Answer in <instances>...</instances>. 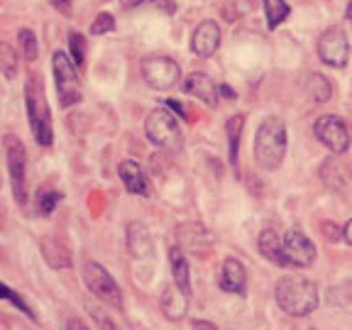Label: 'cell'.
<instances>
[{"mask_svg":"<svg viewBox=\"0 0 352 330\" xmlns=\"http://www.w3.org/2000/svg\"><path fill=\"white\" fill-rule=\"evenodd\" d=\"M191 330H218L213 323H208V320H196V323L191 325Z\"/></svg>","mask_w":352,"mask_h":330,"instance_id":"34","label":"cell"},{"mask_svg":"<svg viewBox=\"0 0 352 330\" xmlns=\"http://www.w3.org/2000/svg\"><path fill=\"white\" fill-rule=\"evenodd\" d=\"M66 330H88L86 325L81 323V320H76V318H72L69 323H66Z\"/></svg>","mask_w":352,"mask_h":330,"instance_id":"36","label":"cell"},{"mask_svg":"<svg viewBox=\"0 0 352 330\" xmlns=\"http://www.w3.org/2000/svg\"><path fill=\"white\" fill-rule=\"evenodd\" d=\"M220 94L226 96L228 100H235V98H237V96H235V91H232L230 86H220Z\"/></svg>","mask_w":352,"mask_h":330,"instance_id":"39","label":"cell"},{"mask_svg":"<svg viewBox=\"0 0 352 330\" xmlns=\"http://www.w3.org/2000/svg\"><path fill=\"white\" fill-rule=\"evenodd\" d=\"M17 42H20V52H22V56L32 64L34 59H37V37H34V32L32 30H20L17 32Z\"/></svg>","mask_w":352,"mask_h":330,"instance_id":"26","label":"cell"},{"mask_svg":"<svg viewBox=\"0 0 352 330\" xmlns=\"http://www.w3.org/2000/svg\"><path fill=\"white\" fill-rule=\"evenodd\" d=\"M166 105H169V108L174 110V113H179L182 118H188V116H186V110H184V105H182V103H176V100H166Z\"/></svg>","mask_w":352,"mask_h":330,"instance_id":"35","label":"cell"},{"mask_svg":"<svg viewBox=\"0 0 352 330\" xmlns=\"http://www.w3.org/2000/svg\"><path fill=\"white\" fill-rule=\"evenodd\" d=\"M316 138L333 154H345L350 149V130L338 116H320L316 120Z\"/></svg>","mask_w":352,"mask_h":330,"instance_id":"10","label":"cell"},{"mask_svg":"<svg viewBox=\"0 0 352 330\" xmlns=\"http://www.w3.org/2000/svg\"><path fill=\"white\" fill-rule=\"evenodd\" d=\"M0 64H3V74H6V78H12L17 72V54L12 52L10 44H0Z\"/></svg>","mask_w":352,"mask_h":330,"instance_id":"27","label":"cell"},{"mask_svg":"<svg viewBox=\"0 0 352 330\" xmlns=\"http://www.w3.org/2000/svg\"><path fill=\"white\" fill-rule=\"evenodd\" d=\"M69 50H72V61L76 66H81L83 59H86V39H83V34L69 32Z\"/></svg>","mask_w":352,"mask_h":330,"instance_id":"29","label":"cell"},{"mask_svg":"<svg viewBox=\"0 0 352 330\" xmlns=\"http://www.w3.org/2000/svg\"><path fill=\"white\" fill-rule=\"evenodd\" d=\"M308 94H311L314 103H325L333 96V86H330L323 74H311V78H308Z\"/></svg>","mask_w":352,"mask_h":330,"instance_id":"24","label":"cell"},{"mask_svg":"<svg viewBox=\"0 0 352 330\" xmlns=\"http://www.w3.org/2000/svg\"><path fill=\"white\" fill-rule=\"evenodd\" d=\"M120 179L125 184V188L135 196H149V184H147V176H144L142 166L138 162L132 160H125L120 162Z\"/></svg>","mask_w":352,"mask_h":330,"instance_id":"15","label":"cell"},{"mask_svg":"<svg viewBox=\"0 0 352 330\" xmlns=\"http://www.w3.org/2000/svg\"><path fill=\"white\" fill-rule=\"evenodd\" d=\"M86 311L91 314V318L96 320L98 330H127V325L122 323V318L116 311L105 308L103 303H96L94 298H86Z\"/></svg>","mask_w":352,"mask_h":330,"instance_id":"18","label":"cell"},{"mask_svg":"<svg viewBox=\"0 0 352 330\" xmlns=\"http://www.w3.org/2000/svg\"><path fill=\"white\" fill-rule=\"evenodd\" d=\"M52 69H54L56 91H59V103L64 108H72L81 100V78H78L76 64L66 52H54L52 56Z\"/></svg>","mask_w":352,"mask_h":330,"instance_id":"5","label":"cell"},{"mask_svg":"<svg viewBox=\"0 0 352 330\" xmlns=\"http://www.w3.org/2000/svg\"><path fill=\"white\" fill-rule=\"evenodd\" d=\"M257 248H259V252H262L264 259H270V262L279 264V267L289 264L286 252H284V248H281V242H279V237H276L274 230H264L257 240Z\"/></svg>","mask_w":352,"mask_h":330,"instance_id":"19","label":"cell"},{"mask_svg":"<svg viewBox=\"0 0 352 330\" xmlns=\"http://www.w3.org/2000/svg\"><path fill=\"white\" fill-rule=\"evenodd\" d=\"M342 237H345V242H347V245H352V220H347L345 230H342Z\"/></svg>","mask_w":352,"mask_h":330,"instance_id":"38","label":"cell"},{"mask_svg":"<svg viewBox=\"0 0 352 330\" xmlns=\"http://www.w3.org/2000/svg\"><path fill=\"white\" fill-rule=\"evenodd\" d=\"M66 3H69V0H54V6L61 8V10H69V8H66Z\"/></svg>","mask_w":352,"mask_h":330,"instance_id":"40","label":"cell"},{"mask_svg":"<svg viewBox=\"0 0 352 330\" xmlns=\"http://www.w3.org/2000/svg\"><path fill=\"white\" fill-rule=\"evenodd\" d=\"M347 171L345 166L340 164V160L338 157H330V160L323 162V166H320V179H323V184L328 188H333V191H342L347 184Z\"/></svg>","mask_w":352,"mask_h":330,"instance_id":"21","label":"cell"},{"mask_svg":"<svg viewBox=\"0 0 352 330\" xmlns=\"http://www.w3.org/2000/svg\"><path fill=\"white\" fill-rule=\"evenodd\" d=\"M142 78L149 88L154 91H169V88L176 86V81L182 78V69L176 64L174 59L169 56H162V54H152V56H144L142 64Z\"/></svg>","mask_w":352,"mask_h":330,"instance_id":"6","label":"cell"},{"mask_svg":"<svg viewBox=\"0 0 352 330\" xmlns=\"http://www.w3.org/2000/svg\"><path fill=\"white\" fill-rule=\"evenodd\" d=\"M83 279H86V286L91 289V294H94V296H98L103 303H108V306H116V308L122 306L120 286H118V281L110 276V272L105 270L103 264L86 262V267H83Z\"/></svg>","mask_w":352,"mask_h":330,"instance_id":"7","label":"cell"},{"mask_svg":"<svg viewBox=\"0 0 352 330\" xmlns=\"http://www.w3.org/2000/svg\"><path fill=\"white\" fill-rule=\"evenodd\" d=\"M0 296H3V298H8V301H12V303H15L17 308H20L22 314L28 316V318H32V320H34V314H32V308H30L28 303L22 301V298L17 296V294H12V289H10V286H0Z\"/></svg>","mask_w":352,"mask_h":330,"instance_id":"31","label":"cell"},{"mask_svg":"<svg viewBox=\"0 0 352 330\" xmlns=\"http://www.w3.org/2000/svg\"><path fill=\"white\" fill-rule=\"evenodd\" d=\"M345 17L352 22V0H350V6H347V10H345Z\"/></svg>","mask_w":352,"mask_h":330,"instance_id":"41","label":"cell"},{"mask_svg":"<svg viewBox=\"0 0 352 330\" xmlns=\"http://www.w3.org/2000/svg\"><path fill=\"white\" fill-rule=\"evenodd\" d=\"M188 311V296L179 286H166L162 294V314L169 320H182Z\"/></svg>","mask_w":352,"mask_h":330,"instance_id":"16","label":"cell"},{"mask_svg":"<svg viewBox=\"0 0 352 330\" xmlns=\"http://www.w3.org/2000/svg\"><path fill=\"white\" fill-rule=\"evenodd\" d=\"M25 105H28V118L34 142L42 144V147H50L52 140H54V130H52L50 105L44 98V88L37 74H30L28 83H25Z\"/></svg>","mask_w":352,"mask_h":330,"instance_id":"3","label":"cell"},{"mask_svg":"<svg viewBox=\"0 0 352 330\" xmlns=\"http://www.w3.org/2000/svg\"><path fill=\"white\" fill-rule=\"evenodd\" d=\"M323 235H325V240L338 242L342 237V230L336 226V223H323Z\"/></svg>","mask_w":352,"mask_h":330,"instance_id":"33","label":"cell"},{"mask_svg":"<svg viewBox=\"0 0 352 330\" xmlns=\"http://www.w3.org/2000/svg\"><path fill=\"white\" fill-rule=\"evenodd\" d=\"M113 30H116V17L110 15V12H100L94 20V25H91V34H105L113 32Z\"/></svg>","mask_w":352,"mask_h":330,"instance_id":"30","label":"cell"},{"mask_svg":"<svg viewBox=\"0 0 352 330\" xmlns=\"http://www.w3.org/2000/svg\"><path fill=\"white\" fill-rule=\"evenodd\" d=\"M171 259V276H174V286H179L184 294H191V272H188V262L184 257L182 248H171L169 252Z\"/></svg>","mask_w":352,"mask_h":330,"instance_id":"20","label":"cell"},{"mask_svg":"<svg viewBox=\"0 0 352 330\" xmlns=\"http://www.w3.org/2000/svg\"><path fill=\"white\" fill-rule=\"evenodd\" d=\"M144 6L154 8V10H162L164 15H174V12H176V3H174V0H147Z\"/></svg>","mask_w":352,"mask_h":330,"instance_id":"32","label":"cell"},{"mask_svg":"<svg viewBox=\"0 0 352 330\" xmlns=\"http://www.w3.org/2000/svg\"><path fill=\"white\" fill-rule=\"evenodd\" d=\"M3 147H6V162H8V171H10V184H12V193H15V201L17 204H25L28 201V188H25V169H28L25 144L15 135H6L3 138Z\"/></svg>","mask_w":352,"mask_h":330,"instance_id":"8","label":"cell"},{"mask_svg":"<svg viewBox=\"0 0 352 330\" xmlns=\"http://www.w3.org/2000/svg\"><path fill=\"white\" fill-rule=\"evenodd\" d=\"M242 125H245V116H235L228 120L226 130H228V154H230V164H237V152H240V135H242Z\"/></svg>","mask_w":352,"mask_h":330,"instance_id":"22","label":"cell"},{"mask_svg":"<svg viewBox=\"0 0 352 330\" xmlns=\"http://www.w3.org/2000/svg\"><path fill=\"white\" fill-rule=\"evenodd\" d=\"M42 248H44V257H47V262H50L52 267H59V270H64V267H69V264H72L69 252H66L64 248H59L54 240H44Z\"/></svg>","mask_w":352,"mask_h":330,"instance_id":"25","label":"cell"},{"mask_svg":"<svg viewBox=\"0 0 352 330\" xmlns=\"http://www.w3.org/2000/svg\"><path fill=\"white\" fill-rule=\"evenodd\" d=\"M254 160L262 169L274 171L281 166L286 154V125L281 118L267 116L259 122L257 132H254V144H252Z\"/></svg>","mask_w":352,"mask_h":330,"instance_id":"1","label":"cell"},{"mask_svg":"<svg viewBox=\"0 0 352 330\" xmlns=\"http://www.w3.org/2000/svg\"><path fill=\"white\" fill-rule=\"evenodd\" d=\"M264 12H267V28L274 30L289 17L292 8H289L286 0H264Z\"/></svg>","mask_w":352,"mask_h":330,"instance_id":"23","label":"cell"},{"mask_svg":"<svg viewBox=\"0 0 352 330\" xmlns=\"http://www.w3.org/2000/svg\"><path fill=\"white\" fill-rule=\"evenodd\" d=\"M144 3H147V0H120V6H122V8H127V10H130V8L144 6Z\"/></svg>","mask_w":352,"mask_h":330,"instance_id":"37","label":"cell"},{"mask_svg":"<svg viewBox=\"0 0 352 330\" xmlns=\"http://www.w3.org/2000/svg\"><path fill=\"white\" fill-rule=\"evenodd\" d=\"M59 201H61V193L59 191H39L37 193V210L42 215H52Z\"/></svg>","mask_w":352,"mask_h":330,"instance_id":"28","label":"cell"},{"mask_svg":"<svg viewBox=\"0 0 352 330\" xmlns=\"http://www.w3.org/2000/svg\"><path fill=\"white\" fill-rule=\"evenodd\" d=\"M318 56L323 64L342 69L350 59V42L342 28H328L318 39Z\"/></svg>","mask_w":352,"mask_h":330,"instance_id":"9","label":"cell"},{"mask_svg":"<svg viewBox=\"0 0 352 330\" xmlns=\"http://www.w3.org/2000/svg\"><path fill=\"white\" fill-rule=\"evenodd\" d=\"M127 248H130L132 257L144 259L152 254V235L142 223H130L127 226Z\"/></svg>","mask_w":352,"mask_h":330,"instance_id":"17","label":"cell"},{"mask_svg":"<svg viewBox=\"0 0 352 330\" xmlns=\"http://www.w3.org/2000/svg\"><path fill=\"white\" fill-rule=\"evenodd\" d=\"M220 47V28L215 20L201 22L191 34V52L196 56H213Z\"/></svg>","mask_w":352,"mask_h":330,"instance_id":"12","label":"cell"},{"mask_svg":"<svg viewBox=\"0 0 352 330\" xmlns=\"http://www.w3.org/2000/svg\"><path fill=\"white\" fill-rule=\"evenodd\" d=\"M284 252L289 264L296 267H311L316 259V245L303 235L301 230H289L284 237Z\"/></svg>","mask_w":352,"mask_h":330,"instance_id":"11","label":"cell"},{"mask_svg":"<svg viewBox=\"0 0 352 330\" xmlns=\"http://www.w3.org/2000/svg\"><path fill=\"white\" fill-rule=\"evenodd\" d=\"M144 132L152 144L169 152H179L184 147V132L176 122V116L166 108H154L144 120Z\"/></svg>","mask_w":352,"mask_h":330,"instance_id":"4","label":"cell"},{"mask_svg":"<svg viewBox=\"0 0 352 330\" xmlns=\"http://www.w3.org/2000/svg\"><path fill=\"white\" fill-rule=\"evenodd\" d=\"M184 91L193 98H198L201 103H206L208 108H213L218 103V94H220V86H215V81L204 72H193L184 78Z\"/></svg>","mask_w":352,"mask_h":330,"instance_id":"13","label":"cell"},{"mask_svg":"<svg viewBox=\"0 0 352 330\" xmlns=\"http://www.w3.org/2000/svg\"><path fill=\"white\" fill-rule=\"evenodd\" d=\"M276 303L289 316H308L318 306V289L301 274H286L276 281Z\"/></svg>","mask_w":352,"mask_h":330,"instance_id":"2","label":"cell"},{"mask_svg":"<svg viewBox=\"0 0 352 330\" xmlns=\"http://www.w3.org/2000/svg\"><path fill=\"white\" fill-rule=\"evenodd\" d=\"M218 284H220V289L228 294H245V286H248L245 264L235 257H228L226 262H223V270H220Z\"/></svg>","mask_w":352,"mask_h":330,"instance_id":"14","label":"cell"}]
</instances>
